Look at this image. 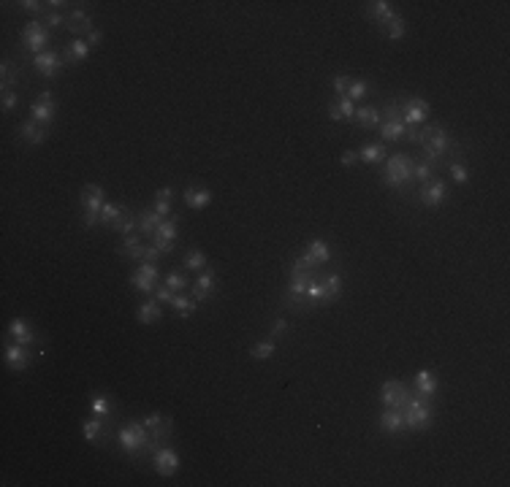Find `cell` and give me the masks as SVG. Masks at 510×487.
I'll return each instance as SVG.
<instances>
[{
	"instance_id": "39",
	"label": "cell",
	"mask_w": 510,
	"mask_h": 487,
	"mask_svg": "<svg viewBox=\"0 0 510 487\" xmlns=\"http://www.w3.org/2000/svg\"><path fill=\"white\" fill-rule=\"evenodd\" d=\"M445 168H448V176H451V182L454 184H467L470 182V168H467V163L461 160V154L456 157V160H451V163H445Z\"/></svg>"
},
{
	"instance_id": "26",
	"label": "cell",
	"mask_w": 510,
	"mask_h": 487,
	"mask_svg": "<svg viewBox=\"0 0 510 487\" xmlns=\"http://www.w3.org/2000/svg\"><path fill=\"white\" fill-rule=\"evenodd\" d=\"M353 122H356L361 130H378V127H380V122H382L380 106H375V103H366V106H356Z\"/></svg>"
},
{
	"instance_id": "16",
	"label": "cell",
	"mask_w": 510,
	"mask_h": 487,
	"mask_svg": "<svg viewBox=\"0 0 510 487\" xmlns=\"http://www.w3.org/2000/svg\"><path fill=\"white\" fill-rule=\"evenodd\" d=\"M215 290H217V273L215 268H206L196 276V282L190 285V298L196 303H204V301H212L215 298Z\"/></svg>"
},
{
	"instance_id": "21",
	"label": "cell",
	"mask_w": 510,
	"mask_h": 487,
	"mask_svg": "<svg viewBox=\"0 0 510 487\" xmlns=\"http://www.w3.org/2000/svg\"><path fill=\"white\" fill-rule=\"evenodd\" d=\"M17 136H20V141L27 146H41L47 141V136H49V127H44V125H38L36 120H25L17 125Z\"/></svg>"
},
{
	"instance_id": "35",
	"label": "cell",
	"mask_w": 510,
	"mask_h": 487,
	"mask_svg": "<svg viewBox=\"0 0 510 487\" xmlns=\"http://www.w3.org/2000/svg\"><path fill=\"white\" fill-rule=\"evenodd\" d=\"M163 219L166 217H160L155 209H150V211H147V209H144V211H139V233H141L144 239H153L155 230L163 225Z\"/></svg>"
},
{
	"instance_id": "55",
	"label": "cell",
	"mask_w": 510,
	"mask_h": 487,
	"mask_svg": "<svg viewBox=\"0 0 510 487\" xmlns=\"http://www.w3.org/2000/svg\"><path fill=\"white\" fill-rule=\"evenodd\" d=\"M155 200H160V203H174V190H171V187L157 190V193H155Z\"/></svg>"
},
{
	"instance_id": "32",
	"label": "cell",
	"mask_w": 510,
	"mask_h": 487,
	"mask_svg": "<svg viewBox=\"0 0 510 487\" xmlns=\"http://www.w3.org/2000/svg\"><path fill=\"white\" fill-rule=\"evenodd\" d=\"M358 152V160L361 163H366V166H382L385 163V157H388V149L382 141H372V144H364Z\"/></svg>"
},
{
	"instance_id": "1",
	"label": "cell",
	"mask_w": 510,
	"mask_h": 487,
	"mask_svg": "<svg viewBox=\"0 0 510 487\" xmlns=\"http://www.w3.org/2000/svg\"><path fill=\"white\" fill-rule=\"evenodd\" d=\"M117 444H120V449L125 452L128 458H133V461L153 458V438H150V431L144 428L141 420H130V422H125V425L117 431Z\"/></svg>"
},
{
	"instance_id": "44",
	"label": "cell",
	"mask_w": 510,
	"mask_h": 487,
	"mask_svg": "<svg viewBox=\"0 0 510 487\" xmlns=\"http://www.w3.org/2000/svg\"><path fill=\"white\" fill-rule=\"evenodd\" d=\"M111 230H117L120 236H130L133 230H139V214H133V211H125L123 217L117 219L114 225H111Z\"/></svg>"
},
{
	"instance_id": "51",
	"label": "cell",
	"mask_w": 510,
	"mask_h": 487,
	"mask_svg": "<svg viewBox=\"0 0 510 487\" xmlns=\"http://www.w3.org/2000/svg\"><path fill=\"white\" fill-rule=\"evenodd\" d=\"M153 295H155V301H157V303H163V306L169 303V306H171V301H174V295H177V292L169 290L166 285H160V287H155L153 290Z\"/></svg>"
},
{
	"instance_id": "14",
	"label": "cell",
	"mask_w": 510,
	"mask_h": 487,
	"mask_svg": "<svg viewBox=\"0 0 510 487\" xmlns=\"http://www.w3.org/2000/svg\"><path fill=\"white\" fill-rule=\"evenodd\" d=\"M177 236H179V217L177 214H171V217L163 219V225L155 230L153 246H157L163 255H171L174 246H177Z\"/></svg>"
},
{
	"instance_id": "30",
	"label": "cell",
	"mask_w": 510,
	"mask_h": 487,
	"mask_svg": "<svg viewBox=\"0 0 510 487\" xmlns=\"http://www.w3.org/2000/svg\"><path fill=\"white\" fill-rule=\"evenodd\" d=\"M356 114V103L348 95H337L329 106V120L332 122H353Z\"/></svg>"
},
{
	"instance_id": "31",
	"label": "cell",
	"mask_w": 510,
	"mask_h": 487,
	"mask_svg": "<svg viewBox=\"0 0 510 487\" xmlns=\"http://www.w3.org/2000/svg\"><path fill=\"white\" fill-rule=\"evenodd\" d=\"M144 246L147 244L141 241V236L130 233V236H123V244H120V255L130 260V263H141L144 260Z\"/></svg>"
},
{
	"instance_id": "42",
	"label": "cell",
	"mask_w": 510,
	"mask_h": 487,
	"mask_svg": "<svg viewBox=\"0 0 510 487\" xmlns=\"http://www.w3.org/2000/svg\"><path fill=\"white\" fill-rule=\"evenodd\" d=\"M275 352H277V341L275 339H263L250 346V358L253 360H269Z\"/></svg>"
},
{
	"instance_id": "17",
	"label": "cell",
	"mask_w": 510,
	"mask_h": 487,
	"mask_svg": "<svg viewBox=\"0 0 510 487\" xmlns=\"http://www.w3.org/2000/svg\"><path fill=\"white\" fill-rule=\"evenodd\" d=\"M157 279H160V268L153 266V263H139V268L130 273L133 290L144 292V295H150L157 287Z\"/></svg>"
},
{
	"instance_id": "4",
	"label": "cell",
	"mask_w": 510,
	"mask_h": 487,
	"mask_svg": "<svg viewBox=\"0 0 510 487\" xmlns=\"http://www.w3.org/2000/svg\"><path fill=\"white\" fill-rule=\"evenodd\" d=\"M405 431L410 433H424L434 425V398H424V395H410L405 404Z\"/></svg>"
},
{
	"instance_id": "12",
	"label": "cell",
	"mask_w": 510,
	"mask_h": 487,
	"mask_svg": "<svg viewBox=\"0 0 510 487\" xmlns=\"http://www.w3.org/2000/svg\"><path fill=\"white\" fill-rule=\"evenodd\" d=\"M57 117V100L52 95V90H41L38 97L30 103V120H36L38 125L49 127L52 122Z\"/></svg>"
},
{
	"instance_id": "33",
	"label": "cell",
	"mask_w": 510,
	"mask_h": 487,
	"mask_svg": "<svg viewBox=\"0 0 510 487\" xmlns=\"http://www.w3.org/2000/svg\"><path fill=\"white\" fill-rule=\"evenodd\" d=\"M212 190L209 187H187L185 190V203H187V209H196V211H201L206 209L209 203H212Z\"/></svg>"
},
{
	"instance_id": "5",
	"label": "cell",
	"mask_w": 510,
	"mask_h": 487,
	"mask_svg": "<svg viewBox=\"0 0 510 487\" xmlns=\"http://www.w3.org/2000/svg\"><path fill=\"white\" fill-rule=\"evenodd\" d=\"M380 114H382V122H380V127H378V133H380L382 144L388 146V144H399V141H405L408 125L402 122V103H399L396 97H394V100H388V103H382Z\"/></svg>"
},
{
	"instance_id": "34",
	"label": "cell",
	"mask_w": 510,
	"mask_h": 487,
	"mask_svg": "<svg viewBox=\"0 0 510 487\" xmlns=\"http://www.w3.org/2000/svg\"><path fill=\"white\" fill-rule=\"evenodd\" d=\"M437 170L440 166L432 163V160H424V157H415V163H412V182H418V184H426V182H432L434 176H437Z\"/></svg>"
},
{
	"instance_id": "20",
	"label": "cell",
	"mask_w": 510,
	"mask_h": 487,
	"mask_svg": "<svg viewBox=\"0 0 510 487\" xmlns=\"http://www.w3.org/2000/svg\"><path fill=\"white\" fill-rule=\"evenodd\" d=\"M8 339L17 341V344H22V346H30V349H36V344H38V333H36V328L22 319V317H14L11 322H8Z\"/></svg>"
},
{
	"instance_id": "28",
	"label": "cell",
	"mask_w": 510,
	"mask_h": 487,
	"mask_svg": "<svg viewBox=\"0 0 510 487\" xmlns=\"http://www.w3.org/2000/svg\"><path fill=\"white\" fill-rule=\"evenodd\" d=\"M412 392L415 395H424V398H434L437 395V374L429 368H421L415 376H412Z\"/></svg>"
},
{
	"instance_id": "37",
	"label": "cell",
	"mask_w": 510,
	"mask_h": 487,
	"mask_svg": "<svg viewBox=\"0 0 510 487\" xmlns=\"http://www.w3.org/2000/svg\"><path fill=\"white\" fill-rule=\"evenodd\" d=\"M196 301L190 298V295H185V292H177L174 295V301H171V309H174V314L179 317V319H187V317L196 314Z\"/></svg>"
},
{
	"instance_id": "49",
	"label": "cell",
	"mask_w": 510,
	"mask_h": 487,
	"mask_svg": "<svg viewBox=\"0 0 510 487\" xmlns=\"http://www.w3.org/2000/svg\"><path fill=\"white\" fill-rule=\"evenodd\" d=\"M44 24H47L49 30H65V27H68V17H65L63 11H49V14L44 17Z\"/></svg>"
},
{
	"instance_id": "38",
	"label": "cell",
	"mask_w": 510,
	"mask_h": 487,
	"mask_svg": "<svg viewBox=\"0 0 510 487\" xmlns=\"http://www.w3.org/2000/svg\"><path fill=\"white\" fill-rule=\"evenodd\" d=\"M90 412L95 414V417H103V420H111V414H114V401H111V395L98 392V395L90 401Z\"/></svg>"
},
{
	"instance_id": "53",
	"label": "cell",
	"mask_w": 510,
	"mask_h": 487,
	"mask_svg": "<svg viewBox=\"0 0 510 487\" xmlns=\"http://www.w3.org/2000/svg\"><path fill=\"white\" fill-rule=\"evenodd\" d=\"M160 257H163V252H160L157 246H153V244H147V246H144V260H141V263H153V266H157Z\"/></svg>"
},
{
	"instance_id": "10",
	"label": "cell",
	"mask_w": 510,
	"mask_h": 487,
	"mask_svg": "<svg viewBox=\"0 0 510 487\" xmlns=\"http://www.w3.org/2000/svg\"><path fill=\"white\" fill-rule=\"evenodd\" d=\"M141 422H144V428L150 431V438H153V455H155V452L163 447V441L171 436L174 422H171V417H166V414H160V412L147 414Z\"/></svg>"
},
{
	"instance_id": "24",
	"label": "cell",
	"mask_w": 510,
	"mask_h": 487,
	"mask_svg": "<svg viewBox=\"0 0 510 487\" xmlns=\"http://www.w3.org/2000/svg\"><path fill=\"white\" fill-rule=\"evenodd\" d=\"M68 33H74L77 38H87V33H93L95 30V24H93V14L87 11V8H74L71 14H68V27H65Z\"/></svg>"
},
{
	"instance_id": "46",
	"label": "cell",
	"mask_w": 510,
	"mask_h": 487,
	"mask_svg": "<svg viewBox=\"0 0 510 487\" xmlns=\"http://www.w3.org/2000/svg\"><path fill=\"white\" fill-rule=\"evenodd\" d=\"M206 266H209V260H206L201 249H187L185 252V268L187 271H206Z\"/></svg>"
},
{
	"instance_id": "18",
	"label": "cell",
	"mask_w": 510,
	"mask_h": 487,
	"mask_svg": "<svg viewBox=\"0 0 510 487\" xmlns=\"http://www.w3.org/2000/svg\"><path fill=\"white\" fill-rule=\"evenodd\" d=\"M82 436L87 444H93V447H101L106 444L109 438H111V431H109V420H103V417H90V420H84L82 422Z\"/></svg>"
},
{
	"instance_id": "29",
	"label": "cell",
	"mask_w": 510,
	"mask_h": 487,
	"mask_svg": "<svg viewBox=\"0 0 510 487\" xmlns=\"http://www.w3.org/2000/svg\"><path fill=\"white\" fill-rule=\"evenodd\" d=\"M320 282H323V306H332L334 301L342 295V290H345V276L332 271V273H323Z\"/></svg>"
},
{
	"instance_id": "27",
	"label": "cell",
	"mask_w": 510,
	"mask_h": 487,
	"mask_svg": "<svg viewBox=\"0 0 510 487\" xmlns=\"http://www.w3.org/2000/svg\"><path fill=\"white\" fill-rule=\"evenodd\" d=\"M364 14H366V19H372V22L380 24V27H385V24L396 17V11H394V3H388V0H375V3H366Z\"/></svg>"
},
{
	"instance_id": "56",
	"label": "cell",
	"mask_w": 510,
	"mask_h": 487,
	"mask_svg": "<svg viewBox=\"0 0 510 487\" xmlns=\"http://www.w3.org/2000/svg\"><path fill=\"white\" fill-rule=\"evenodd\" d=\"M84 41L90 44V49L98 47V44L103 41V33H101V30H93V33H87V38H84Z\"/></svg>"
},
{
	"instance_id": "50",
	"label": "cell",
	"mask_w": 510,
	"mask_h": 487,
	"mask_svg": "<svg viewBox=\"0 0 510 487\" xmlns=\"http://www.w3.org/2000/svg\"><path fill=\"white\" fill-rule=\"evenodd\" d=\"M3 100H0V109H3V114H8V111H14L17 106H20V95H17V90H11V93H0Z\"/></svg>"
},
{
	"instance_id": "3",
	"label": "cell",
	"mask_w": 510,
	"mask_h": 487,
	"mask_svg": "<svg viewBox=\"0 0 510 487\" xmlns=\"http://www.w3.org/2000/svg\"><path fill=\"white\" fill-rule=\"evenodd\" d=\"M412 163H415V157H410V154H402V152L391 154L380 168L382 187H388L394 193H408L410 182H412Z\"/></svg>"
},
{
	"instance_id": "11",
	"label": "cell",
	"mask_w": 510,
	"mask_h": 487,
	"mask_svg": "<svg viewBox=\"0 0 510 487\" xmlns=\"http://www.w3.org/2000/svg\"><path fill=\"white\" fill-rule=\"evenodd\" d=\"M399 103H402V122L408 127H421L424 122L429 120V114H432V106L418 95H410L405 100H399Z\"/></svg>"
},
{
	"instance_id": "6",
	"label": "cell",
	"mask_w": 510,
	"mask_h": 487,
	"mask_svg": "<svg viewBox=\"0 0 510 487\" xmlns=\"http://www.w3.org/2000/svg\"><path fill=\"white\" fill-rule=\"evenodd\" d=\"M106 203V190L101 184H87L79 195V206H82V222L84 227H95L101 225V209Z\"/></svg>"
},
{
	"instance_id": "54",
	"label": "cell",
	"mask_w": 510,
	"mask_h": 487,
	"mask_svg": "<svg viewBox=\"0 0 510 487\" xmlns=\"http://www.w3.org/2000/svg\"><path fill=\"white\" fill-rule=\"evenodd\" d=\"M339 163H342L345 168H353V166L358 163V152L356 149H345V152L339 154Z\"/></svg>"
},
{
	"instance_id": "36",
	"label": "cell",
	"mask_w": 510,
	"mask_h": 487,
	"mask_svg": "<svg viewBox=\"0 0 510 487\" xmlns=\"http://www.w3.org/2000/svg\"><path fill=\"white\" fill-rule=\"evenodd\" d=\"M163 303H157L155 298H147V301H141V306H139V322L141 325H155V322H160V317H163V309H160Z\"/></svg>"
},
{
	"instance_id": "23",
	"label": "cell",
	"mask_w": 510,
	"mask_h": 487,
	"mask_svg": "<svg viewBox=\"0 0 510 487\" xmlns=\"http://www.w3.org/2000/svg\"><path fill=\"white\" fill-rule=\"evenodd\" d=\"M20 81H22V63H14L11 57H3V63H0V93L17 90Z\"/></svg>"
},
{
	"instance_id": "8",
	"label": "cell",
	"mask_w": 510,
	"mask_h": 487,
	"mask_svg": "<svg viewBox=\"0 0 510 487\" xmlns=\"http://www.w3.org/2000/svg\"><path fill=\"white\" fill-rule=\"evenodd\" d=\"M415 198H418V203H421L424 209H440V206L445 203V198H448V182L434 176L432 182L418 184Z\"/></svg>"
},
{
	"instance_id": "25",
	"label": "cell",
	"mask_w": 510,
	"mask_h": 487,
	"mask_svg": "<svg viewBox=\"0 0 510 487\" xmlns=\"http://www.w3.org/2000/svg\"><path fill=\"white\" fill-rule=\"evenodd\" d=\"M90 44L84 41V38H74V41H68L65 47H60V54H63V63H65V68L68 65H79V63H84L87 57H90Z\"/></svg>"
},
{
	"instance_id": "52",
	"label": "cell",
	"mask_w": 510,
	"mask_h": 487,
	"mask_svg": "<svg viewBox=\"0 0 510 487\" xmlns=\"http://www.w3.org/2000/svg\"><path fill=\"white\" fill-rule=\"evenodd\" d=\"M348 87H350V76H345V73L334 76V93L337 95H348Z\"/></svg>"
},
{
	"instance_id": "7",
	"label": "cell",
	"mask_w": 510,
	"mask_h": 487,
	"mask_svg": "<svg viewBox=\"0 0 510 487\" xmlns=\"http://www.w3.org/2000/svg\"><path fill=\"white\" fill-rule=\"evenodd\" d=\"M20 41H22V51L36 57V54L47 51V47H49V41H52V30L41 22V19H30V22L22 27Z\"/></svg>"
},
{
	"instance_id": "22",
	"label": "cell",
	"mask_w": 510,
	"mask_h": 487,
	"mask_svg": "<svg viewBox=\"0 0 510 487\" xmlns=\"http://www.w3.org/2000/svg\"><path fill=\"white\" fill-rule=\"evenodd\" d=\"M378 428L388 436H399L405 433V414L402 409H394V406H382L380 417H378Z\"/></svg>"
},
{
	"instance_id": "48",
	"label": "cell",
	"mask_w": 510,
	"mask_h": 487,
	"mask_svg": "<svg viewBox=\"0 0 510 487\" xmlns=\"http://www.w3.org/2000/svg\"><path fill=\"white\" fill-rule=\"evenodd\" d=\"M288 336V319H282V317H275L272 322H269V339L280 341Z\"/></svg>"
},
{
	"instance_id": "43",
	"label": "cell",
	"mask_w": 510,
	"mask_h": 487,
	"mask_svg": "<svg viewBox=\"0 0 510 487\" xmlns=\"http://www.w3.org/2000/svg\"><path fill=\"white\" fill-rule=\"evenodd\" d=\"M163 285L174 292H185V290H190V285H193V282H190L182 271H169V273L163 276Z\"/></svg>"
},
{
	"instance_id": "47",
	"label": "cell",
	"mask_w": 510,
	"mask_h": 487,
	"mask_svg": "<svg viewBox=\"0 0 510 487\" xmlns=\"http://www.w3.org/2000/svg\"><path fill=\"white\" fill-rule=\"evenodd\" d=\"M17 11H25V14H33L36 19H38L41 14H44V17L49 14L47 3H36V0H20V3H17Z\"/></svg>"
},
{
	"instance_id": "15",
	"label": "cell",
	"mask_w": 510,
	"mask_h": 487,
	"mask_svg": "<svg viewBox=\"0 0 510 487\" xmlns=\"http://www.w3.org/2000/svg\"><path fill=\"white\" fill-rule=\"evenodd\" d=\"M33 68L44 79H57L60 73L65 71V63H63V54L57 49H47V51L33 57Z\"/></svg>"
},
{
	"instance_id": "9",
	"label": "cell",
	"mask_w": 510,
	"mask_h": 487,
	"mask_svg": "<svg viewBox=\"0 0 510 487\" xmlns=\"http://www.w3.org/2000/svg\"><path fill=\"white\" fill-rule=\"evenodd\" d=\"M412 395V388L405 385L402 379H388L380 385V406H394V409H405V404Z\"/></svg>"
},
{
	"instance_id": "2",
	"label": "cell",
	"mask_w": 510,
	"mask_h": 487,
	"mask_svg": "<svg viewBox=\"0 0 510 487\" xmlns=\"http://www.w3.org/2000/svg\"><path fill=\"white\" fill-rule=\"evenodd\" d=\"M451 149H459L454 136H451V130H445L442 125H424V144H421V152H424L421 157L424 160H432L442 168Z\"/></svg>"
},
{
	"instance_id": "41",
	"label": "cell",
	"mask_w": 510,
	"mask_h": 487,
	"mask_svg": "<svg viewBox=\"0 0 510 487\" xmlns=\"http://www.w3.org/2000/svg\"><path fill=\"white\" fill-rule=\"evenodd\" d=\"M382 35H385L388 41H402V38L408 35V22H405V19L396 14L391 22L382 27Z\"/></svg>"
},
{
	"instance_id": "19",
	"label": "cell",
	"mask_w": 510,
	"mask_h": 487,
	"mask_svg": "<svg viewBox=\"0 0 510 487\" xmlns=\"http://www.w3.org/2000/svg\"><path fill=\"white\" fill-rule=\"evenodd\" d=\"M153 468L160 474V477H174L179 471V452L174 447H169V444H163L157 452L153 455Z\"/></svg>"
},
{
	"instance_id": "40",
	"label": "cell",
	"mask_w": 510,
	"mask_h": 487,
	"mask_svg": "<svg viewBox=\"0 0 510 487\" xmlns=\"http://www.w3.org/2000/svg\"><path fill=\"white\" fill-rule=\"evenodd\" d=\"M125 211H128L125 206H120V203H114V200H106V203H103V209H101V225L103 227H111V225L123 217Z\"/></svg>"
},
{
	"instance_id": "45",
	"label": "cell",
	"mask_w": 510,
	"mask_h": 487,
	"mask_svg": "<svg viewBox=\"0 0 510 487\" xmlns=\"http://www.w3.org/2000/svg\"><path fill=\"white\" fill-rule=\"evenodd\" d=\"M372 95V84L366 79H350V87H348V97L356 103V100H364V97Z\"/></svg>"
},
{
	"instance_id": "13",
	"label": "cell",
	"mask_w": 510,
	"mask_h": 487,
	"mask_svg": "<svg viewBox=\"0 0 510 487\" xmlns=\"http://www.w3.org/2000/svg\"><path fill=\"white\" fill-rule=\"evenodd\" d=\"M33 358H36V349L22 346V344H17V341H6V346H3V360H6V365H8L11 371H17V374L27 371L30 363H33Z\"/></svg>"
}]
</instances>
